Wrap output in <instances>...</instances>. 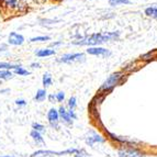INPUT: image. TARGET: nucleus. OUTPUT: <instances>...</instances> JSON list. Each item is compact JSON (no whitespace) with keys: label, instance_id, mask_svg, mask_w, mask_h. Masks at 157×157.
Here are the masks:
<instances>
[{"label":"nucleus","instance_id":"nucleus-9","mask_svg":"<svg viewBox=\"0 0 157 157\" xmlns=\"http://www.w3.org/2000/svg\"><path fill=\"white\" fill-rule=\"evenodd\" d=\"M103 142H105V140L102 139L99 134H97L94 131H90L88 133V136L86 137V143L89 146H92L94 143H103Z\"/></svg>","mask_w":157,"mask_h":157},{"label":"nucleus","instance_id":"nucleus-14","mask_svg":"<svg viewBox=\"0 0 157 157\" xmlns=\"http://www.w3.org/2000/svg\"><path fill=\"white\" fill-rule=\"evenodd\" d=\"M47 98V92H46V89H39L34 96V100L36 102H42L44 101L45 99Z\"/></svg>","mask_w":157,"mask_h":157},{"label":"nucleus","instance_id":"nucleus-5","mask_svg":"<svg viewBox=\"0 0 157 157\" xmlns=\"http://www.w3.org/2000/svg\"><path fill=\"white\" fill-rule=\"evenodd\" d=\"M74 153H78V149L71 148V149H67V151H64V152H53V151H42V149H40V151L34 152L30 157L50 156V155H65V154H74Z\"/></svg>","mask_w":157,"mask_h":157},{"label":"nucleus","instance_id":"nucleus-17","mask_svg":"<svg viewBox=\"0 0 157 157\" xmlns=\"http://www.w3.org/2000/svg\"><path fill=\"white\" fill-rule=\"evenodd\" d=\"M19 65L17 64H11V63H6L2 62L0 63V71H11V69H16Z\"/></svg>","mask_w":157,"mask_h":157},{"label":"nucleus","instance_id":"nucleus-4","mask_svg":"<svg viewBox=\"0 0 157 157\" xmlns=\"http://www.w3.org/2000/svg\"><path fill=\"white\" fill-rule=\"evenodd\" d=\"M85 59V54L84 53H68V54H64L59 57L58 62L65 64H71V63H76V62H80V60Z\"/></svg>","mask_w":157,"mask_h":157},{"label":"nucleus","instance_id":"nucleus-28","mask_svg":"<svg viewBox=\"0 0 157 157\" xmlns=\"http://www.w3.org/2000/svg\"><path fill=\"white\" fill-rule=\"evenodd\" d=\"M31 67L32 68H40V64L39 63H32L31 64Z\"/></svg>","mask_w":157,"mask_h":157},{"label":"nucleus","instance_id":"nucleus-13","mask_svg":"<svg viewBox=\"0 0 157 157\" xmlns=\"http://www.w3.org/2000/svg\"><path fill=\"white\" fill-rule=\"evenodd\" d=\"M30 136L32 137V140H33L36 144H44V139H43V136L41 133H39V132L34 131V130H32L31 133H30Z\"/></svg>","mask_w":157,"mask_h":157},{"label":"nucleus","instance_id":"nucleus-6","mask_svg":"<svg viewBox=\"0 0 157 157\" xmlns=\"http://www.w3.org/2000/svg\"><path fill=\"white\" fill-rule=\"evenodd\" d=\"M87 54L94 56H101V57H109L111 55L110 50L105 48V47L101 46H91L87 48Z\"/></svg>","mask_w":157,"mask_h":157},{"label":"nucleus","instance_id":"nucleus-10","mask_svg":"<svg viewBox=\"0 0 157 157\" xmlns=\"http://www.w3.org/2000/svg\"><path fill=\"white\" fill-rule=\"evenodd\" d=\"M119 157H142V154L136 149H121Z\"/></svg>","mask_w":157,"mask_h":157},{"label":"nucleus","instance_id":"nucleus-7","mask_svg":"<svg viewBox=\"0 0 157 157\" xmlns=\"http://www.w3.org/2000/svg\"><path fill=\"white\" fill-rule=\"evenodd\" d=\"M8 43L10 45H14V46L22 45L24 43V36L22 34L18 33V32H11V33L9 34Z\"/></svg>","mask_w":157,"mask_h":157},{"label":"nucleus","instance_id":"nucleus-3","mask_svg":"<svg viewBox=\"0 0 157 157\" xmlns=\"http://www.w3.org/2000/svg\"><path fill=\"white\" fill-rule=\"evenodd\" d=\"M0 6H2V8L9 12H21L24 11L26 5H23L21 0H0Z\"/></svg>","mask_w":157,"mask_h":157},{"label":"nucleus","instance_id":"nucleus-24","mask_svg":"<svg viewBox=\"0 0 157 157\" xmlns=\"http://www.w3.org/2000/svg\"><path fill=\"white\" fill-rule=\"evenodd\" d=\"M55 97H56V101L58 102H63L64 99H65V94H64L63 91H59L58 94H55Z\"/></svg>","mask_w":157,"mask_h":157},{"label":"nucleus","instance_id":"nucleus-21","mask_svg":"<svg viewBox=\"0 0 157 157\" xmlns=\"http://www.w3.org/2000/svg\"><path fill=\"white\" fill-rule=\"evenodd\" d=\"M51 37L48 35H42V36H34L30 40V42H45V41H50Z\"/></svg>","mask_w":157,"mask_h":157},{"label":"nucleus","instance_id":"nucleus-20","mask_svg":"<svg viewBox=\"0 0 157 157\" xmlns=\"http://www.w3.org/2000/svg\"><path fill=\"white\" fill-rule=\"evenodd\" d=\"M13 77V73L11 71H0V79L1 80H9Z\"/></svg>","mask_w":157,"mask_h":157},{"label":"nucleus","instance_id":"nucleus-22","mask_svg":"<svg viewBox=\"0 0 157 157\" xmlns=\"http://www.w3.org/2000/svg\"><path fill=\"white\" fill-rule=\"evenodd\" d=\"M32 130L42 134L43 132H45V126L42 125V124L37 123V122H34V123H32Z\"/></svg>","mask_w":157,"mask_h":157},{"label":"nucleus","instance_id":"nucleus-23","mask_svg":"<svg viewBox=\"0 0 157 157\" xmlns=\"http://www.w3.org/2000/svg\"><path fill=\"white\" fill-rule=\"evenodd\" d=\"M76 105H77L76 98H75V97H71V99L68 100V108H69V110H75Z\"/></svg>","mask_w":157,"mask_h":157},{"label":"nucleus","instance_id":"nucleus-12","mask_svg":"<svg viewBox=\"0 0 157 157\" xmlns=\"http://www.w3.org/2000/svg\"><path fill=\"white\" fill-rule=\"evenodd\" d=\"M37 57H47V56H53L56 54V51L53 48H42L35 52Z\"/></svg>","mask_w":157,"mask_h":157},{"label":"nucleus","instance_id":"nucleus-27","mask_svg":"<svg viewBox=\"0 0 157 157\" xmlns=\"http://www.w3.org/2000/svg\"><path fill=\"white\" fill-rule=\"evenodd\" d=\"M48 100H50L51 103H54V101L56 100L55 94H50V96H48Z\"/></svg>","mask_w":157,"mask_h":157},{"label":"nucleus","instance_id":"nucleus-1","mask_svg":"<svg viewBox=\"0 0 157 157\" xmlns=\"http://www.w3.org/2000/svg\"><path fill=\"white\" fill-rule=\"evenodd\" d=\"M120 37V32H105V33H94L86 36H79L77 40L73 41L71 44L74 45H88L91 46H99L100 44L110 42V41H115Z\"/></svg>","mask_w":157,"mask_h":157},{"label":"nucleus","instance_id":"nucleus-2","mask_svg":"<svg viewBox=\"0 0 157 157\" xmlns=\"http://www.w3.org/2000/svg\"><path fill=\"white\" fill-rule=\"evenodd\" d=\"M123 74L121 71H117V73L111 74L110 76L108 77L105 80V82L102 84V86L100 87V91H110L112 90L114 87H117L118 85L121 84V81L123 80Z\"/></svg>","mask_w":157,"mask_h":157},{"label":"nucleus","instance_id":"nucleus-16","mask_svg":"<svg viewBox=\"0 0 157 157\" xmlns=\"http://www.w3.org/2000/svg\"><path fill=\"white\" fill-rule=\"evenodd\" d=\"M144 12L146 14V17L157 20V7H148V8L145 9Z\"/></svg>","mask_w":157,"mask_h":157},{"label":"nucleus","instance_id":"nucleus-30","mask_svg":"<svg viewBox=\"0 0 157 157\" xmlns=\"http://www.w3.org/2000/svg\"><path fill=\"white\" fill-rule=\"evenodd\" d=\"M39 1H46V0H39Z\"/></svg>","mask_w":157,"mask_h":157},{"label":"nucleus","instance_id":"nucleus-19","mask_svg":"<svg viewBox=\"0 0 157 157\" xmlns=\"http://www.w3.org/2000/svg\"><path fill=\"white\" fill-rule=\"evenodd\" d=\"M132 2V0H109V5L111 7H117V6L121 5H130Z\"/></svg>","mask_w":157,"mask_h":157},{"label":"nucleus","instance_id":"nucleus-29","mask_svg":"<svg viewBox=\"0 0 157 157\" xmlns=\"http://www.w3.org/2000/svg\"><path fill=\"white\" fill-rule=\"evenodd\" d=\"M0 157H16V156H13V155H2V156Z\"/></svg>","mask_w":157,"mask_h":157},{"label":"nucleus","instance_id":"nucleus-11","mask_svg":"<svg viewBox=\"0 0 157 157\" xmlns=\"http://www.w3.org/2000/svg\"><path fill=\"white\" fill-rule=\"evenodd\" d=\"M58 115L63 119V121L65 122L66 124H69V125H71V124H73V119L71 118V115H69L68 111L65 110V108H64L63 105L58 109Z\"/></svg>","mask_w":157,"mask_h":157},{"label":"nucleus","instance_id":"nucleus-8","mask_svg":"<svg viewBox=\"0 0 157 157\" xmlns=\"http://www.w3.org/2000/svg\"><path fill=\"white\" fill-rule=\"evenodd\" d=\"M47 120L50 122L51 126L53 128H57L58 126V120H59V115H58V111L55 108L50 109V111L47 112Z\"/></svg>","mask_w":157,"mask_h":157},{"label":"nucleus","instance_id":"nucleus-26","mask_svg":"<svg viewBox=\"0 0 157 157\" xmlns=\"http://www.w3.org/2000/svg\"><path fill=\"white\" fill-rule=\"evenodd\" d=\"M62 44H63V42H62V41H57V42L51 43V46H52V47H56V46H59V45H62Z\"/></svg>","mask_w":157,"mask_h":157},{"label":"nucleus","instance_id":"nucleus-15","mask_svg":"<svg viewBox=\"0 0 157 157\" xmlns=\"http://www.w3.org/2000/svg\"><path fill=\"white\" fill-rule=\"evenodd\" d=\"M42 82H43V86H44V89H46L47 87L52 86L53 79H52V76H51L50 73H45L44 75H43Z\"/></svg>","mask_w":157,"mask_h":157},{"label":"nucleus","instance_id":"nucleus-18","mask_svg":"<svg viewBox=\"0 0 157 157\" xmlns=\"http://www.w3.org/2000/svg\"><path fill=\"white\" fill-rule=\"evenodd\" d=\"M13 73L19 75V76H28V75H30V71L28 69H25V68H23L21 65H19L16 69H13Z\"/></svg>","mask_w":157,"mask_h":157},{"label":"nucleus","instance_id":"nucleus-25","mask_svg":"<svg viewBox=\"0 0 157 157\" xmlns=\"http://www.w3.org/2000/svg\"><path fill=\"white\" fill-rule=\"evenodd\" d=\"M16 105H18V107H25L26 102H25V100H23V99H17Z\"/></svg>","mask_w":157,"mask_h":157}]
</instances>
